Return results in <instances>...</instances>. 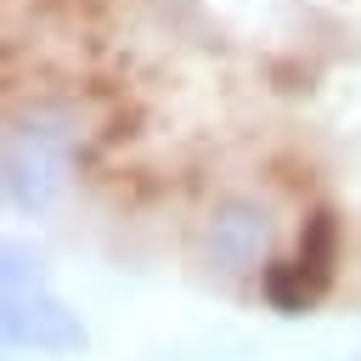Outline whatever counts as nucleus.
I'll return each mask as SVG.
<instances>
[{"label":"nucleus","mask_w":361,"mask_h":361,"mask_svg":"<svg viewBox=\"0 0 361 361\" xmlns=\"http://www.w3.org/2000/svg\"><path fill=\"white\" fill-rule=\"evenodd\" d=\"M28 288H51V259L45 248L11 237L0 248V293H28Z\"/></svg>","instance_id":"nucleus-6"},{"label":"nucleus","mask_w":361,"mask_h":361,"mask_svg":"<svg viewBox=\"0 0 361 361\" xmlns=\"http://www.w3.org/2000/svg\"><path fill=\"white\" fill-rule=\"evenodd\" d=\"M265 243H271V220H265V203L254 197H220L197 231V254L209 271L220 276H248L265 265Z\"/></svg>","instance_id":"nucleus-3"},{"label":"nucleus","mask_w":361,"mask_h":361,"mask_svg":"<svg viewBox=\"0 0 361 361\" xmlns=\"http://www.w3.org/2000/svg\"><path fill=\"white\" fill-rule=\"evenodd\" d=\"M259 288H265V299H271L282 316H305V310L322 299V288L310 282V271H305L299 259H276V265H265V271H259Z\"/></svg>","instance_id":"nucleus-5"},{"label":"nucleus","mask_w":361,"mask_h":361,"mask_svg":"<svg viewBox=\"0 0 361 361\" xmlns=\"http://www.w3.org/2000/svg\"><path fill=\"white\" fill-rule=\"evenodd\" d=\"M333 254H338V214H333V209H310V220L299 226V254H293V259L310 271L316 288H327Z\"/></svg>","instance_id":"nucleus-4"},{"label":"nucleus","mask_w":361,"mask_h":361,"mask_svg":"<svg viewBox=\"0 0 361 361\" xmlns=\"http://www.w3.org/2000/svg\"><path fill=\"white\" fill-rule=\"evenodd\" d=\"M0 338L11 350H34V355H85L90 350L85 316L56 288L0 293Z\"/></svg>","instance_id":"nucleus-2"},{"label":"nucleus","mask_w":361,"mask_h":361,"mask_svg":"<svg viewBox=\"0 0 361 361\" xmlns=\"http://www.w3.org/2000/svg\"><path fill=\"white\" fill-rule=\"evenodd\" d=\"M68 175H73V130L62 124H11L6 135V203L17 214H45L56 209V197L68 192Z\"/></svg>","instance_id":"nucleus-1"}]
</instances>
